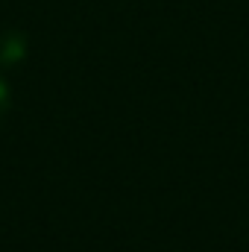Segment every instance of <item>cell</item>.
Here are the masks:
<instances>
[{"label":"cell","mask_w":249,"mask_h":252,"mask_svg":"<svg viewBox=\"0 0 249 252\" xmlns=\"http://www.w3.org/2000/svg\"><path fill=\"white\" fill-rule=\"evenodd\" d=\"M27 59V38L18 30H6L0 35V67H15Z\"/></svg>","instance_id":"cell-1"},{"label":"cell","mask_w":249,"mask_h":252,"mask_svg":"<svg viewBox=\"0 0 249 252\" xmlns=\"http://www.w3.org/2000/svg\"><path fill=\"white\" fill-rule=\"evenodd\" d=\"M9 109H12V91H9V82L0 76V129L9 118Z\"/></svg>","instance_id":"cell-2"}]
</instances>
